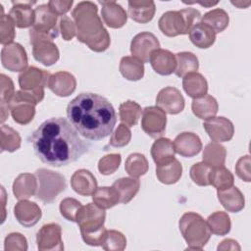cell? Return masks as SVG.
<instances>
[{"instance_id": "cell-1", "label": "cell", "mask_w": 251, "mask_h": 251, "mask_svg": "<svg viewBox=\"0 0 251 251\" xmlns=\"http://www.w3.org/2000/svg\"><path fill=\"white\" fill-rule=\"evenodd\" d=\"M34 153L45 164L62 167L78 160L88 151L89 144L65 118L44 121L28 137Z\"/></svg>"}, {"instance_id": "cell-2", "label": "cell", "mask_w": 251, "mask_h": 251, "mask_svg": "<svg viewBox=\"0 0 251 251\" xmlns=\"http://www.w3.org/2000/svg\"><path fill=\"white\" fill-rule=\"evenodd\" d=\"M67 117L77 132L89 140L109 136L117 122L113 105L105 97L92 92L80 93L71 100Z\"/></svg>"}, {"instance_id": "cell-3", "label": "cell", "mask_w": 251, "mask_h": 251, "mask_svg": "<svg viewBox=\"0 0 251 251\" xmlns=\"http://www.w3.org/2000/svg\"><path fill=\"white\" fill-rule=\"evenodd\" d=\"M97 11L96 4L82 1L74 8L72 16L76 27L77 40L95 52H103L110 46L111 38Z\"/></svg>"}, {"instance_id": "cell-4", "label": "cell", "mask_w": 251, "mask_h": 251, "mask_svg": "<svg viewBox=\"0 0 251 251\" xmlns=\"http://www.w3.org/2000/svg\"><path fill=\"white\" fill-rule=\"evenodd\" d=\"M104 209L94 203L82 206L78 211L75 223L78 225L83 241L91 246H101L106 228Z\"/></svg>"}, {"instance_id": "cell-5", "label": "cell", "mask_w": 251, "mask_h": 251, "mask_svg": "<svg viewBox=\"0 0 251 251\" xmlns=\"http://www.w3.org/2000/svg\"><path fill=\"white\" fill-rule=\"evenodd\" d=\"M180 233L187 243L189 250H201L211 237L207 222L197 213L187 212L178 222Z\"/></svg>"}, {"instance_id": "cell-6", "label": "cell", "mask_w": 251, "mask_h": 251, "mask_svg": "<svg viewBox=\"0 0 251 251\" xmlns=\"http://www.w3.org/2000/svg\"><path fill=\"white\" fill-rule=\"evenodd\" d=\"M201 19V14L194 8L165 12L159 19L158 25L166 36L174 37L187 34L191 27Z\"/></svg>"}, {"instance_id": "cell-7", "label": "cell", "mask_w": 251, "mask_h": 251, "mask_svg": "<svg viewBox=\"0 0 251 251\" xmlns=\"http://www.w3.org/2000/svg\"><path fill=\"white\" fill-rule=\"evenodd\" d=\"M34 24L29 29V42L37 40H51L58 36L59 29L57 26V15L54 14L48 4H41L34 10Z\"/></svg>"}, {"instance_id": "cell-8", "label": "cell", "mask_w": 251, "mask_h": 251, "mask_svg": "<svg viewBox=\"0 0 251 251\" xmlns=\"http://www.w3.org/2000/svg\"><path fill=\"white\" fill-rule=\"evenodd\" d=\"M35 176L39 181L35 196L45 204L52 203L58 194L66 188L65 177L59 173L47 169H38Z\"/></svg>"}, {"instance_id": "cell-9", "label": "cell", "mask_w": 251, "mask_h": 251, "mask_svg": "<svg viewBox=\"0 0 251 251\" xmlns=\"http://www.w3.org/2000/svg\"><path fill=\"white\" fill-rule=\"evenodd\" d=\"M50 75L47 71L32 66L28 67L19 75L21 90L30 93L39 103L44 98V87L47 86Z\"/></svg>"}, {"instance_id": "cell-10", "label": "cell", "mask_w": 251, "mask_h": 251, "mask_svg": "<svg viewBox=\"0 0 251 251\" xmlns=\"http://www.w3.org/2000/svg\"><path fill=\"white\" fill-rule=\"evenodd\" d=\"M36 99L28 92L19 90L15 92L14 97L8 105L13 120L20 125H27L35 115Z\"/></svg>"}, {"instance_id": "cell-11", "label": "cell", "mask_w": 251, "mask_h": 251, "mask_svg": "<svg viewBox=\"0 0 251 251\" xmlns=\"http://www.w3.org/2000/svg\"><path fill=\"white\" fill-rule=\"evenodd\" d=\"M166 113L157 106H149L142 111L141 127L152 138L161 137L166 129Z\"/></svg>"}, {"instance_id": "cell-12", "label": "cell", "mask_w": 251, "mask_h": 251, "mask_svg": "<svg viewBox=\"0 0 251 251\" xmlns=\"http://www.w3.org/2000/svg\"><path fill=\"white\" fill-rule=\"evenodd\" d=\"M37 248L40 251L64 250L62 229L58 224L50 223L41 226L36 234Z\"/></svg>"}, {"instance_id": "cell-13", "label": "cell", "mask_w": 251, "mask_h": 251, "mask_svg": "<svg viewBox=\"0 0 251 251\" xmlns=\"http://www.w3.org/2000/svg\"><path fill=\"white\" fill-rule=\"evenodd\" d=\"M160 47V42L157 37L149 32L143 31L137 33L131 40L130 53L132 57L138 59L142 63H147L150 60L151 53Z\"/></svg>"}, {"instance_id": "cell-14", "label": "cell", "mask_w": 251, "mask_h": 251, "mask_svg": "<svg viewBox=\"0 0 251 251\" xmlns=\"http://www.w3.org/2000/svg\"><path fill=\"white\" fill-rule=\"evenodd\" d=\"M1 63L11 72H24L27 68V56L25 48L17 42L3 46Z\"/></svg>"}, {"instance_id": "cell-15", "label": "cell", "mask_w": 251, "mask_h": 251, "mask_svg": "<svg viewBox=\"0 0 251 251\" xmlns=\"http://www.w3.org/2000/svg\"><path fill=\"white\" fill-rule=\"evenodd\" d=\"M203 127L213 142L229 141L234 133L233 124L225 117H212L203 123Z\"/></svg>"}, {"instance_id": "cell-16", "label": "cell", "mask_w": 251, "mask_h": 251, "mask_svg": "<svg viewBox=\"0 0 251 251\" xmlns=\"http://www.w3.org/2000/svg\"><path fill=\"white\" fill-rule=\"evenodd\" d=\"M156 105L165 113L176 115L184 109V98L177 88L167 86L159 91Z\"/></svg>"}, {"instance_id": "cell-17", "label": "cell", "mask_w": 251, "mask_h": 251, "mask_svg": "<svg viewBox=\"0 0 251 251\" xmlns=\"http://www.w3.org/2000/svg\"><path fill=\"white\" fill-rule=\"evenodd\" d=\"M35 3V1H12L13 6L9 12V16L17 27L26 28L33 25L35 13L31 5Z\"/></svg>"}, {"instance_id": "cell-18", "label": "cell", "mask_w": 251, "mask_h": 251, "mask_svg": "<svg viewBox=\"0 0 251 251\" xmlns=\"http://www.w3.org/2000/svg\"><path fill=\"white\" fill-rule=\"evenodd\" d=\"M14 214L17 221L25 227H31L35 226L42 215L39 206L26 199L20 200L15 205Z\"/></svg>"}, {"instance_id": "cell-19", "label": "cell", "mask_w": 251, "mask_h": 251, "mask_svg": "<svg viewBox=\"0 0 251 251\" xmlns=\"http://www.w3.org/2000/svg\"><path fill=\"white\" fill-rule=\"evenodd\" d=\"M47 87L57 96L67 97L75 90L76 80L71 73L61 71L50 75Z\"/></svg>"}, {"instance_id": "cell-20", "label": "cell", "mask_w": 251, "mask_h": 251, "mask_svg": "<svg viewBox=\"0 0 251 251\" xmlns=\"http://www.w3.org/2000/svg\"><path fill=\"white\" fill-rule=\"evenodd\" d=\"M102 5L101 16L104 23L112 28L124 26L127 21V14L125 9L116 1H99Z\"/></svg>"}, {"instance_id": "cell-21", "label": "cell", "mask_w": 251, "mask_h": 251, "mask_svg": "<svg viewBox=\"0 0 251 251\" xmlns=\"http://www.w3.org/2000/svg\"><path fill=\"white\" fill-rule=\"evenodd\" d=\"M173 143L176 152L183 157H193L202 149V142L199 136L193 132L184 131L179 133Z\"/></svg>"}, {"instance_id": "cell-22", "label": "cell", "mask_w": 251, "mask_h": 251, "mask_svg": "<svg viewBox=\"0 0 251 251\" xmlns=\"http://www.w3.org/2000/svg\"><path fill=\"white\" fill-rule=\"evenodd\" d=\"M153 70L161 75H169L175 73L176 68V55L166 49H157L151 53L149 60Z\"/></svg>"}, {"instance_id": "cell-23", "label": "cell", "mask_w": 251, "mask_h": 251, "mask_svg": "<svg viewBox=\"0 0 251 251\" xmlns=\"http://www.w3.org/2000/svg\"><path fill=\"white\" fill-rule=\"evenodd\" d=\"M32 55L36 61L44 66H52L60 57L57 45L51 40H37L32 43Z\"/></svg>"}, {"instance_id": "cell-24", "label": "cell", "mask_w": 251, "mask_h": 251, "mask_svg": "<svg viewBox=\"0 0 251 251\" xmlns=\"http://www.w3.org/2000/svg\"><path fill=\"white\" fill-rule=\"evenodd\" d=\"M72 188L79 195L89 196L97 188V180L92 173L85 169L75 171L71 177Z\"/></svg>"}, {"instance_id": "cell-25", "label": "cell", "mask_w": 251, "mask_h": 251, "mask_svg": "<svg viewBox=\"0 0 251 251\" xmlns=\"http://www.w3.org/2000/svg\"><path fill=\"white\" fill-rule=\"evenodd\" d=\"M38 185L34 175L28 173L20 174L13 183V193L19 200L28 199L36 194Z\"/></svg>"}, {"instance_id": "cell-26", "label": "cell", "mask_w": 251, "mask_h": 251, "mask_svg": "<svg viewBox=\"0 0 251 251\" xmlns=\"http://www.w3.org/2000/svg\"><path fill=\"white\" fill-rule=\"evenodd\" d=\"M218 199L226 210L232 213L241 211L245 205L243 194L233 185L226 189L218 190Z\"/></svg>"}, {"instance_id": "cell-27", "label": "cell", "mask_w": 251, "mask_h": 251, "mask_svg": "<svg viewBox=\"0 0 251 251\" xmlns=\"http://www.w3.org/2000/svg\"><path fill=\"white\" fill-rule=\"evenodd\" d=\"M127 13L131 20L136 23H149L155 14L156 7L153 1H128Z\"/></svg>"}, {"instance_id": "cell-28", "label": "cell", "mask_w": 251, "mask_h": 251, "mask_svg": "<svg viewBox=\"0 0 251 251\" xmlns=\"http://www.w3.org/2000/svg\"><path fill=\"white\" fill-rule=\"evenodd\" d=\"M190 41L198 48L206 49L211 47L216 40V32L207 25L195 24L188 32Z\"/></svg>"}, {"instance_id": "cell-29", "label": "cell", "mask_w": 251, "mask_h": 251, "mask_svg": "<svg viewBox=\"0 0 251 251\" xmlns=\"http://www.w3.org/2000/svg\"><path fill=\"white\" fill-rule=\"evenodd\" d=\"M182 87L191 98H199L207 94L208 82L206 78L199 73H191L183 76Z\"/></svg>"}, {"instance_id": "cell-30", "label": "cell", "mask_w": 251, "mask_h": 251, "mask_svg": "<svg viewBox=\"0 0 251 251\" xmlns=\"http://www.w3.org/2000/svg\"><path fill=\"white\" fill-rule=\"evenodd\" d=\"M175 147L172 140L166 137H159L151 147V156L157 166L166 164L175 158Z\"/></svg>"}, {"instance_id": "cell-31", "label": "cell", "mask_w": 251, "mask_h": 251, "mask_svg": "<svg viewBox=\"0 0 251 251\" xmlns=\"http://www.w3.org/2000/svg\"><path fill=\"white\" fill-rule=\"evenodd\" d=\"M191 109L193 114L197 118L202 120H208L216 116V114L218 113L219 105L216 98L206 94L202 97L193 99Z\"/></svg>"}, {"instance_id": "cell-32", "label": "cell", "mask_w": 251, "mask_h": 251, "mask_svg": "<svg viewBox=\"0 0 251 251\" xmlns=\"http://www.w3.org/2000/svg\"><path fill=\"white\" fill-rule=\"evenodd\" d=\"M182 175L180 162L174 158L170 162L156 167V176L160 182L164 184H174L177 182Z\"/></svg>"}, {"instance_id": "cell-33", "label": "cell", "mask_w": 251, "mask_h": 251, "mask_svg": "<svg viewBox=\"0 0 251 251\" xmlns=\"http://www.w3.org/2000/svg\"><path fill=\"white\" fill-rule=\"evenodd\" d=\"M120 196V202L127 204L139 191L140 181L136 177H121L112 185Z\"/></svg>"}, {"instance_id": "cell-34", "label": "cell", "mask_w": 251, "mask_h": 251, "mask_svg": "<svg viewBox=\"0 0 251 251\" xmlns=\"http://www.w3.org/2000/svg\"><path fill=\"white\" fill-rule=\"evenodd\" d=\"M120 72L127 80L136 81L144 75V65L132 56H125L120 62Z\"/></svg>"}, {"instance_id": "cell-35", "label": "cell", "mask_w": 251, "mask_h": 251, "mask_svg": "<svg viewBox=\"0 0 251 251\" xmlns=\"http://www.w3.org/2000/svg\"><path fill=\"white\" fill-rule=\"evenodd\" d=\"M226 157V148L218 142L208 143L203 150V163L211 168H218L225 166Z\"/></svg>"}, {"instance_id": "cell-36", "label": "cell", "mask_w": 251, "mask_h": 251, "mask_svg": "<svg viewBox=\"0 0 251 251\" xmlns=\"http://www.w3.org/2000/svg\"><path fill=\"white\" fill-rule=\"evenodd\" d=\"M229 22L228 14L221 8L213 9L201 17V23L210 26L216 33L224 31Z\"/></svg>"}, {"instance_id": "cell-37", "label": "cell", "mask_w": 251, "mask_h": 251, "mask_svg": "<svg viewBox=\"0 0 251 251\" xmlns=\"http://www.w3.org/2000/svg\"><path fill=\"white\" fill-rule=\"evenodd\" d=\"M176 68L175 74L178 77H183L188 74L198 71L199 62L196 55H194L193 53L187 51L178 52L177 54H176Z\"/></svg>"}, {"instance_id": "cell-38", "label": "cell", "mask_w": 251, "mask_h": 251, "mask_svg": "<svg viewBox=\"0 0 251 251\" xmlns=\"http://www.w3.org/2000/svg\"><path fill=\"white\" fill-rule=\"evenodd\" d=\"M92 200L98 207L106 210L116 206L120 202V196L113 186H102L92 193Z\"/></svg>"}, {"instance_id": "cell-39", "label": "cell", "mask_w": 251, "mask_h": 251, "mask_svg": "<svg viewBox=\"0 0 251 251\" xmlns=\"http://www.w3.org/2000/svg\"><path fill=\"white\" fill-rule=\"evenodd\" d=\"M142 109L138 103L131 100H126L120 105L119 116L122 124L127 126H133L137 124L141 117Z\"/></svg>"}, {"instance_id": "cell-40", "label": "cell", "mask_w": 251, "mask_h": 251, "mask_svg": "<svg viewBox=\"0 0 251 251\" xmlns=\"http://www.w3.org/2000/svg\"><path fill=\"white\" fill-rule=\"evenodd\" d=\"M207 224L211 230V233L217 235H226L229 232L231 227L230 218L227 213L223 211H217L210 215L207 219Z\"/></svg>"}, {"instance_id": "cell-41", "label": "cell", "mask_w": 251, "mask_h": 251, "mask_svg": "<svg viewBox=\"0 0 251 251\" xmlns=\"http://www.w3.org/2000/svg\"><path fill=\"white\" fill-rule=\"evenodd\" d=\"M148 161L146 157L141 153H132L130 154L125 164L126 172L131 177H139L144 176L148 171Z\"/></svg>"}, {"instance_id": "cell-42", "label": "cell", "mask_w": 251, "mask_h": 251, "mask_svg": "<svg viewBox=\"0 0 251 251\" xmlns=\"http://www.w3.org/2000/svg\"><path fill=\"white\" fill-rule=\"evenodd\" d=\"M209 182L211 185L217 188V190H223L233 185L234 177L230 171L225 168V166L212 168Z\"/></svg>"}, {"instance_id": "cell-43", "label": "cell", "mask_w": 251, "mask_h": 251, "mask_svg": "<svg viewBox=\"0 0 251 251\" xmlns=\"http://www.w3.org/2000/svg\"><path fill=\"white\" fill-rule=\"evenodd\" d=\"M21 136L17 130L6 125L1 126L0 146L2 152H14L18 150L21 147Z\"/></svg>"}, {"instance_id": "cell-44", "label": "cell", "mask_w": 251, "mask_h": 251, "mask_svg": "<svg viewBox=\"0 0 251 251\" xmlns=\"http://www.w3.org/2000/svg\"><path fill=\"white\" fill-rule=\"evenodd\" d=\"M101 246L106 251H123L126 246V238L118 230L106 229Z\"/></svg>"}, {"instance_id": "cell-45", "label": "cell", "mask_w": 251, "mask_h": 251, "mask_svg": "<svg viewBox=\"0 0 251 251\" xmlns=\"http://www.w3.org/2000/svg\"><path fill=\"white\" fill-rule=\"evenodd\" d=\"M211 170V167H209L203 162H199L192 165L189 171V175L194 183L200 186H207L210 185L209 177Z\"/></svg>"}, {"instance_id": "cell-46", "label": "cell", "mask_w": 251, "mask_h": 251, "mask_svg": "<svg viewBox=\"0 0 251 251\" xmlns=\"http://www.w3.org/2000/svg\"><path fill=\"white\" fill-rule=\"evenodd\" d=\"M15 24L9 15H1L0 18V42L2 45L13 43L15 39Z\"/></svg>"}, {"instance_id": "cell-47", "label": "cell", "mask_w": 251, "mask_h": 251, "mask_svg": "<svg viewBox=\"0 0 251 251\" xmlns=\"http://www.w3.org/2000/svg\"><path fill=\"white\" fill-rule=\"evenodd\" d=\"M122 157L119 153L107 154L102 157L98 162V170L104 176H109L115 173L121 164Z\"/></svg>"}, {"instance_id": "cell-48", "label": "cell", "mask_w": 251, "mask_h": 251, "mask_svg": "<svg viewBox=\"0 0 251 251\" xmlns=\"http://www.w3.org/2000/svg\"><path fill=\"white\" fill-rule=\"evenodd\" d=\"M82 207V204L75 198H65L60 203V213L68 221L75 222L78 211Z\"/></svg>"}, {"instance_id": "cell-49", "label": "cell", "mask_w": 251, "mask_h": 251, "mask_svg": "<svg viewBox=\"0 0 251 251\" xmlns=\"http://www.w3.org/2000/svg\"><path fill=\"white\" fill-rule=\"evenodd\" d=\"M131 139V131L125 124H120L114 133H112L109 145L113 147H124L129 143Z\"/></svg>"}, {"instance_id": "cell-50", "label": "cell", "mask_w": 251, "mask_h": 251, "mask_svg": "<svg viewBox=\"0 0 251 251\" xmlns=\"http://www.w3.org/2000/svg\"><path fill=\"white\" fill-rule=\"evenodd\" d=\"M6 251H25L27 249L26 238L19 232L9 233L4 241Z\"/></svg>"}, {"instance_id": "cell-51", "label": "cell", "mask_w": 251, "mask_h": 251, "mask_svg": "<svg viewBox=\"0 0 251 251\" xmlns=\"http://www.w3.org/2000/svg\"><path fill=\"white\" fill-rule=\"evenodd\" d=\"M1 92H0V106H7L15 95V87L13 80L4 74L0 75Z\"/></svg>"}, {"instance_id": "cell-52", "label": "cell", "mask_w": 251, "mask_h": 251, "mask_svg": "<svg viewBox=\"0 0 251 251\" xmlns=\"http://www.w3.org/2000/svg\"><path fill=\"white\" fill-rule=\"evenodd\" d=\"M250 156L249 155H245L240 157L235 165V173L237 175V176L246 181L249 182L251 181V173H250Z\"/></svg>"}, {"instance_id": "cell-53", "label": "cell", "mask_w": 251, "mask_h": 251, "mask_svg": "<svg viewBox=\"0 0 251 251\" xmlns=\"http://www.w3.org/2000/svg\"><path fill=\"white\" fill-rule=\"evenodd\" d=\"M60 31L64 40H72L76 35L75 23L68 16H62L60 20Z\"/></svg>"}, {"instance_id": "cell-54", "label": "cell", "mask_w": 251, "mask_h": 251, "mask_svg": "<svg viewBox=\"0 0 251 251\" xmlns=\"http://www.w3.org/2000/svg\"><path fill=\"white\" fill-rule=\"evenodd\" d=\"M48 6L50 8V10L58 15H65L67 12H69L71 10V7L74 4V1H56V0H51L48 3Z\"/></svg>"}, {"instance_id": "cell-55", "label": "cell", "mask_w": 251, "mask_h": 251, "mask_svg": "<svg viewBox=\"0 0 251 251\" xmlns=\"http://www.w3.org/2000/svg\"><path fill=\"white\" fill-rule=\"evenodd\" d=\"M218 250H240V246L238 245L237 241L234 239H225L223 240L219 246H218Z\"/></svg>"}, {"instance_id": "cell-56", "label": "cell", "mask_w": 251, "mask_h": 251, "mask_svg": "<svg viewBox=\"0 0 251 251\" xmlns=\"http://www.w3.org/2000/svg\"><path fill=\"white\" fill-rule=\"evenodd\" d=\"M231 3L233 5H235V6H237L238 8H246L247 6H249L251 4L250 1H247V2H242V1H235V2H233V1H231Z\"/></svg>"}, {"instance_id": "cell-57", "label": "cell", "mask_w": 251, "mask_h": 251, "mask_svg": "<svg viewBox=\"0 0 251 251\" xmlns=\"http://www.w3.org/2000/svg\"><path fill=\"white\" fill-rule=\"evenodd\" d=\"M189 3H198V4H200L202 6H205V7H211V6L217 5L218 1H215V2H189Z\"/></svg>"}]
</instances>
